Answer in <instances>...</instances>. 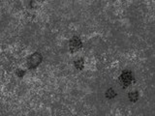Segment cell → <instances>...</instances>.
Instances as JSON below:
<instances>
[{"instance_id":"6da1fadb","label":"cell","mask_w":155,"mask_h":116,"mask_svg":"<svg viewBox=\"0 0 155 116\" xmlns=\"http://www.w3.org/2000/svg\"><path fill=\"white\" fill-rule=\"evenodd\" d=\"M42 55L39 53V52H35L33 53L31 56H29L28 59H27V66L28 68L30 69H33V68H36L40 63L42 62Z\"/></svg>"},{"instance_id":"7a4b0ae2","label":"cell","mask_w":155,"mask_h":116,"mask_svg":"<svg viewBox=\"0 0 155 116\" xmlns=\"http://www.w3.org/2000/svg\"><path fill=\"white\" fill-rule=\"evenodd\" d=\"M119 80H120V83L122 84L124 87H126L129 84H131V82L133 81V75L131 72H128L125 71L121 74L120 78H119Z\"/></svg>"},{"instance_id":"3957f363","label":"cell","mask_w":155,"mask_h":116,"mask_svg":"<svg viewBox=\"0 0 155 116\" xmlns=\"http://www.w3.org/2000/svg\"><path fill=\"white\" fill-rule=\"evenodd\" d=\"M83 46V43L80 41V39L79 37H73L71 39L70 41V45H69V48H70V51L72 52H75Z\"/></svg>"},{"instance_id":"277c9868","label":"cell","mask_w":155,"mask_h":116,"mask_svg":"<svg viewBox=\"0 0 155 116\" xmlns=\"http://www.w3.org/2000/svg\"><path fill=\"white\" fill-rule=\"evenodd\" d=\"M128 96H129V99H130V101L132 102H137L138 101V99H139V93L138 92H131L128 94Z\"/></svg>"},{"instance_id":"5b68a950","label":"cell","mask_w":155,"mask_h":116,"mask_svg":"<svg viewBox=\"0 0 155 116\" xmlns=\"http://www.w3.org/2000/svg\"><path fill=\"white\" fill-rule=\"evenodd\" d=\"M106 96H107V98H110V99H112V98H114L116 96V93L113 91V89H109L107 92H106Z\"/></svg>"},{"instance_id":"8992f818","label":"cell","mask_w":155,"mask_h":116,"mask_svg":"<svg viewBox=\"0 0 155 116\" xmlns=\"http://www.w3.org/2000/svg\"><path fill=\"white\" fill-rule=\"evenodd\" d=\"M75 66H76L77 69L82 70L83 68V59L80 58V59H79V60L75 61Z\"/></svg>"},{"instance_id":"52a82bcc","label":"cell","mask_w":155,"mask_h":116,"mask_svg":"<svg viewBox=\"0 0 155 116\" xmlns=\"http://www.w3.org/2000/svg\"><path fill=\"white\" fill-rule=\"evenodd\" d=\"M17 73H18L19 77H22V75H24V71H22V70H18V71H17Z\"/></svg>"}]
</instances>
